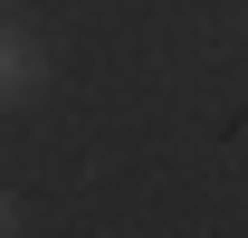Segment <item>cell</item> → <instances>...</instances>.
<instances>
[{
	"instance_id": "7a4b0ae2",
	"label": "cell",
	"mask_w": 248,
	"mask_h": 238,
	"mask_svg": "<svg viewBox=\"0 0 248 238\" xmlns=\"http://www.w3.org/2000/svg\"><path fill=\"white\" fill-rule=\"evenodd\" d=\"M19 219H29V209H19V191H0V238H19Z\"/></svg>"
},
{
	"instance_id": "6da1fadb",
	"label": "cell",
	"mask_w": 248,
	"mask_h": 238,
	"mask_svg": "<svg viewBox=\"0 0 248 238\" xmlns=\"http://www.w3.org/2000/svg\"><path fill=\"white\" fill-rule=\"evenodd\" d=\"M38 86H48V48H38L29 29H10V19H0V105H29Z\"/></svg>"
}]
</instances>
